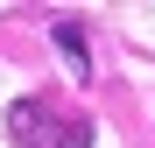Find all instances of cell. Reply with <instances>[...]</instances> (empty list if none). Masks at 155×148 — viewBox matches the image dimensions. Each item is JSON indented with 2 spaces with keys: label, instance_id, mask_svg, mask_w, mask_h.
Returning a JSON list of instances; mask_svg holds the SVG:
<instances>
[{
  "label": "cell",
  "instance_id": "obj_1",
  "mask_svg": "<svg viewBox=\"0 0 155 148\" xmlns=\"http://www.w3.org/2000/svg\"><path fill=\"white\" fill-rule=\"evenodd\" d=\"M7 134H14V148H85L92 120H49L42 99H14L7 106Z\"/></svg>",
  "mask_w": 155,
  "mask_h": 148
},
{
  "label": "cell",
  "instance_id": "obj_2",
  "mask_svg": "<svg viewBox=\"0 0 155 148\" xmlns=\"http://www.w3.org/2000/svg\"><path fill=\"white\" fill-rule=\"evenodd\" d=\"M49 42L64 49V64H71V78L85 85V78H92V57H85V28H78V21H57V28H49Z\"/></svg>",
  "mask_w": 155,
  "mask_h": 148
}]
</instances>
